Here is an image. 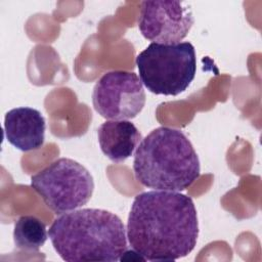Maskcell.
<instances>
[{
  "label": "cell",
  "instance_id": "obj_1",
  "mask_svg": "<svg viewBox=\"0 0 262 262\" xmlns=\"http://www.w3.org/2000/svg\"><path fill=\"white\" fill-rule=\"evenodd\" d=\"M131 248L148 261H174L187 256L199 236L191 198L178 191L149 190L137 194L127 221Z\"/></svg>",
  "mask_w": 262,
  "mask_h": 262
},
{
  "label": "cell",
  "instance_id": "obj_2",
  "mask_svg": "<svg viewBox=\"0 0 262 262\" xmlns=\"http://www.w3.org/2000/svg\"><path fill=\"white\" fill-rule=\"evenodd\" d=\"M48 235L56 253L68 262L118 261L127 250L123 221L102 209L61 214L52 222Z\"/></svg>",
  "mask_w": 262,
  "mask_h": 262
},
{
  "label": "cell",
  "instance_id": "obj_3",
  "mask_svg": "<svg viewBox=\"0 0 262 262\" xmlns=\"http://www.w3.org/2000/svg\"><path fill=\"white\" fill-rule=\"evenodd\" d=\"M133 171L136 180L143 186L181 191L200 177L201 167L190 140L182 131L159 127L138 144Z\"/></svg>",
  "mask_w": 262,
  "mask_h": 262
},
{
  "label": "cell",
  "instance_id": "obj_4",
  "mask_svg": "<svg viewBox=\"0 0 262 262\" xmlns=\"http://www.w3.org/2000/svg\"><path fill=\"white\" fill-rule=\"evenodd\" d=\"M142 84L155 94L176 96L193 81L196 57L190 42L150 43L136 56Z\"/></svg>",
  "mask_w": 262,
  "mask_h": 262
},
{
  "label": "cell",
  "instance_id": "obj_5",
  "mask_svg": "<svg viewBox=\"0 0 262 262\" xmlns=\"http://www.w3.org/2000/svg\"><path fill=\"white\" fill-rule=\"evenodd\" d=\"M31 186L52 212L64 214L90 201L94 180L82 164L69 158H60L33 175Z\"/></svg>",
  "mask_w": 262,
  "mask_h": 262
},
{
  "label": "cell",
  "instance_id": "obj_6",
  "mask_svg": "<svg viewBox=\"0 0 262 262\" xmlns=\"http://www.w3.org/2000/svg\"><path fill=\"white\" fill-rule=\"evenodd\" d=\"M145 92L133 72L111 71L95 84L92 93L94 110L110 120L133 119L145 104Z\"/></svg>",
  "mask_w": 262,
  "mask_h": 262
},
{
  "label": "cell",
  "instance_id": "obj_7",
  "mask_svg": "<svg viewBox=\"0 0 262 262\" xmlns=\"http://www.w3.org/2000/svg\"><path fill=\"white\" fill-rule=\"evenodd\" d=\"M194 23L190 5L181 1H142L138 28L142 36L159 44H176L183 40Z\"/></svg>",
  "mask_w": 262,
  "mask_h": 262
},
{
  "label": "cell",
  "instance_id": "obj_8",
  "mask_svg": "<svg viewBox=\"0 0 262 262\" xmlns=\"http://www.w3.org/2000/svg\"><path fill=\"white\" fill-rule=\"evenodd\" d=\"M45 129L44 117L33 107L12 108L4 118V133L7 141L21 151L40 148L44 144Z\"/></svg>",
  "mask_w": 262,
  "mask_h": 262
},
{
  "label": "cell",
  "instance_id": "obj_9",
  "mask_svg": "<svg viewBox=\"0 0 262 262\" xmlns=\"http://www.w3.org/2000/svg\"><path fill=\"white\" fill-rule=\"evenodd\" d=\"M97 135L101 151L114 163H122L130 158L142 139L137 127L126 120L102 123Z\"/></svg>",
  "mask_w": 262,
  "mask_h": 262
},
{
  "label": "cell",
  "instance_id": "obj_10",
  "mask_svg": "<svg viewBox=\"0 0 262 262\" xmlns=\"http://www.w3.org/2000/svg\"><path fill=\"white\" fill-rule=\"evenodd\" d=\"M46 224L33 215L20 216L13 229V242L17 249L38 252L47 241Z\"/></svg>",
  "mask_w": 262,
  "mask_h": 262
}]
</instances>
